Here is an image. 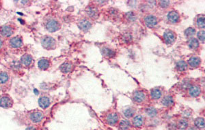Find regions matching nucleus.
Returning <instances> with one entry per match:
<instances>
[{
  "instance_id": "nucleus-1",
  "label": "nucleus",
  "mask_w": 205,
  "mask_h": 130,
  "mask_svg": "<svg viewBox=\"0 0 205 130\" xmlns=\"http://www.w3.org/2000/svg\"><path fill=\"white\" fill-rule=\"evenodd\" d=\"M41 44L42 47L46 50H52L55 48L56 41L52 37L45 35L42 38Z\"/></svg>"
},
{
  "instance_id": "nucleus-2",
  "label": "nucleus",
  "mask_w": 205,
  "mask_h": 130,
  "mask_svg": "<svg viewBox=\"0 0 205 130\" xmlns=\"http://www.w3.org/2000/svg\"><path fill=\"white\" fill-rule=\"evenodd\" d=\"M45 27L49 32H55L60 29V24L55 19H49L48 21H47Z\"/></svg>"
},
{
  "instance_id": "nucleus-3",
  "label": "nucleus",
  "mask_w": 205,
  "mask_h": 130,
  "mask_svg": "<svg viewBox=\"0 0 205 130\" xmlns=\"http://www.w3.org/2000/svg\"><path fill=\"white\" fill-rule=\"evenodd\" d=\"M15 33L14 27H12L9 25H5L0 27V35L1 36L8 38L10 37Z\"/></svg>"
},
{
  "instance_id": "nucleus-4",
  "label": "nucleus",
  "mask_w": 205,
  "mask_h": 130,
  "mask_svg": "<svg viewBox=\"0 0 205 130\" xmlns=\"http://www.w3.org/2000/svg\"><path fill=\"white\" fill-rule=\"evenodd\" d=\"M13 101L10 96L8 95H4L0 98V106L4 108H9L12 107Z\"/></svg>"
},
{
  "instance_id": "nucleus-5",
  "label": "nucleus",
  "mask_w": 205,
  "mask_h": 130,
  "mask_svg": "<svg viewBox=\"0 0 205 130\" xmlns=\"http://www.w3.org/2000/svg\"><path fill=\"white\" fill-rule=\"evenodd\" d=\"M9 46L12 48H19L23 46V39L19 36L13 37L9 40Z\"/></svg>"
},
{
  "instance_id": "nucleus-6",
  "label": "nucleus",
  "mask_w": 205,
  "mask_h": 130,
  "mask_svg": "<svg viewBox=\"0 0 205 130\" xmlns=\"http://www.w3.org/2000/svg\"><path fill=\"white\" fill-rule=\"evenodd\" d=\"M176 38H177L176 33L173 32L172 31L168 30L163 33L164 41L168 44H172L174 43L176 40Z\"/></svg>"
},
{
  "instance_id": "nucleus-7",
  "label": "nucleus",
  "mask_w": 205,
  "mask_h": 130,
  "mask_svg": "<svg viewBox=\"0 0 205 130\" xmlns=\"http://www.w3.org/2000/svg\"><path fill=\"white\" fill-rule=\"evenodd\" d=\"M21 63L26 68H29L34 64V59L29 54H25L21 57Z\"/></svg>"
},
{
  "instance_id": "nucleus-8",
  "label": "nucleus",
  "mask_w": 205,
  "mask_h": 130,
  "mask_svg": "<svg viewBox=\"0 0 205 130\" xmlns=\"http://www.w3.org/2000/svg\"><path fill=\"white\" fill-rule=\"evenodd\" d=\"M44 118V114L41 111H35L30 116V120L33 123H40Z\"/></svg>"
},
{
  "instance_id": "nucleus-9",
  "label": "nucleus",
  "mask_w": 205,
  "mask_h": 130,
  "mask_svg": "<svg viewBox=\"0 0 205 130\" xmlns=\"http://www.w3.org/2000/svg\"><path fill=\"white\" fill-rule=\"evenodd\" d=\"M144 23L146 27L149 28L154 27L157 24V18L153 15H148L145 17Z\"/></svg>"
},
{
  "instance_id": "nucleus-10",
  "label": "nucleus",
  "mask_w": 205,
  "mask_h": 130,
  "mask_svg": "<svg viewBox=\"0 0 205 130\" xmlns=\"http://www.w3.org/2000/svg\"><path fill=\"white\" fill-rule=\"evenodd\" d=\"M50 65V61L48 59H46V58L40 59L38 62V67L40 70H47L49 68Z\"/></svg>"
},
{
  "instance_id": "nucleus-11",
  "label": "nucleus",
  "mask_w": 205,
  "mask_h": 130,
  "mask_svg": "<svg viewBox=\"0 0 205 130\" xmlns=\"http://www.w3.org/2000/svg\"><path fill=\"white\" fill-rule=\"evenodd\" d=\"M86 12L87 14L88 15V17L93 19H97L98 17V10L96 7H94V6H89V7L86 9Z\"/></svg>"
},
{
  "instance_id": "nucleus-12",
  "label": "nucleus",
  "mask_w": 205,
  "mask_h": 130,
  "mask_svg": "<svg viewBox=\"0 0 205 130\" xmlns=\"http://www.w3.org/2000/svg\"><path fill=\"white\" fill-rule=\"evenodd\" d=\"M50 99L48 97H46V96H42L38 100V104H39L40 107L44 109L47 108L50 105Z\"/></svg>"
},
{
  "instance_id": "nucleus-13",
  "label": "nucleus",
  "mask_w": 205,
  "mask_h": 130,
  "mask_svg": "<svg viewBox=\"0 0 205 130\" xmlns=\"http://www.w3.org/2000/svg\"><path fill=\"white\" fill-rule=\"evenodd\" d=\"M180 17L179 13L176 11H171L168 13V21L172 23H178L179 21Z\"/></svg>"
},
{
  "instance_id": "nucleus-14",
  "label": "nucleus",
  "mask_w": 205,
  "mask_h": 130,
  "mask_svg": "<svg viewBox=\"0 0 205 130\" xmlns=\"http://www.w3.org/2000/svg\"><path fill=\"white\" fill-rule=\"evenodd\" d=\"M92 23L87 19H82L79 23V27L83 31H88L91 28Z\"/></svg>"
},
{
  "instance_id": "nucleus-15",
  "label": "nucleus",
  "mask_w": 205,
  "mask_h": 130,
  "mask_svg": "<svg viewBox=\"0 0 205 130\" xmlns=\"http://www.w3.org/2000/svg\"><path fill=\"white\" fill-rule=\"evenodd\" d=\"M10 76L6 72H0V85H5L8 83Z\"/></svg>"
},
{
  "instance_id": "nucleus-16",
  "label": "nucleus",
  "mask_w": 205,
  "mask_h": 130,
  "mask_svg": "<svg viewBox=\"0 0 205 130\" xmlns=\"http://www.w3.org/2000/svg\"><path fill=\"white\" fill-rule=\"evenodd\" d=\"M200 93H201V89H200L199 86H197V85H193V86L191 87L190 89V91H189V93H190V95L191 97H198V95H200Z\"/></svg>"
},
{
  "instance_id": "nucleus-17",
  "label": "nucleus",
  "mask_w": 205,
  "mask_h": 130,
  "mask_svg": "<svg viewBox=\"0 0 205 130\" xmlns=\"http://www.w3.org/2000/svg\"><path fill=\"white\" fill-rule=\"evenodd\" d=\"M107 122L108 124L111 125H114L118 120V116L116 113H112L107 116Z\"/></svg>"
},
{
  "instance_id": "nucleus-18",
  "label": "nucleus",
  "mask_w": 205,
  "mask_h": 130,
  "mask_svg": "<svg viewBox=\"0 0 205 130\" xmlns=\"http://www.w3.org/2000/svg\"><path fill=\"white\" fill-rule=\"evenodd\" d=\"M145 94L142 91H136L134 95V99L136 102H142L145 100Z\"/></svg>"
},
{
  "instance_id": "nucleus-19",
  "label": "nucleus",
  "mask_w": 205,
  "mask_h": 130,
  "mask_svg": "<svg viewBox=\"0 0 205 130\" xmlns=\"http://www.w3.org/2000/svg\"><path fill=\"white\" fill-rule=\"evenodd\" d=\"M60 70L64 73H68L73 69V65L70 62H65L60 66Z\"/></svg>"
},
{
  "instance_id": "nucleus-20",
  "label": "nucleus",
  "mask_w": 205,
  "mask_h": 130,
  "mask_svg": "<svg viewBox=\"0 0 205 130\" xmlns=\"http://www.w3.org/2000/svg\"><path fill=\"white\" fill-rule=\"evenodd\" d=\"M189 65L191 67H192V68H196V67H198L200 66V63H201V60L199 57H191L189 60Z\"/></svg>"
},
{
  "instance_id": "nucleus-21",
  "label": "nucleus",
  "mask_w": 205,
  "mask_h": 130,
  "mask_svg": "<svg viewBox=\"0 0 205 130\" xmlns=\"http://www.w3.org/2000/svg\"><path fill=\"white\" fill-rule=\"evenodd\" d=\"M101 52L102 54L105 57H112L115 55V52L112 50V49L109 48H107V47H104L101 49Z\"/></svg>"
},
{
  "instance_id": "nucleus-22",
  "label": "nucleus",
  "mask_w": 205,
  "mask_h": 130,
  "mask_svg": "<svg viewBox=\"0 0 205 130\" xmlns=\"http://www.w3.org/2000/svg\"><path fill=\"white\" fill-rule=\"evenodd\" d=\"M150 95H151V97L152 99L157 100V99H159V98L161 97L162 92L159 89H154L151 91Z\"/></svg>"
},
{
  "instance_id": "nucleus-23",
  "label": "nucleus",
  "mask_w": 205,
  "mask_h": 130,
  "mask_svg": "<svg viewBox=\"0 0 205 130\" xmlns=\"http://www.w3.org/2000/svg\"><path fill=\"white\" fill-rule=\"evenodd\" d=\"M162 104L166 106H170L174 104V100L171 96H166L162 100Z\"/></svg>"
},
{
  "instance_id": "nucleus-24",
  "label": "nucleus",
  "mask_w": 205,
  "mask_h": 130,
  "mask_svg": "<svg viewBox=\"0 0 205 130\" xmlns=\"http://www.w3.org/2000/svg\"><path fill=\"white\" fill-rule=\"evenodd\" d=\"M143 122H144V120H143V117L140 115H137L136 116V117L134 118V125L135 127H141L142 125H143Z\"/></svg>"
},
{
  "instance_id": "nucleus-25",
  "label": "nucleus",
  "mask_w": 205,
  "mask_h": 130,
  "mask_svg": "<svg viewBox=\"0 0 205 130\" xmlns=\"http://www.w3.org/2000/svg\"><path fill=\"white\" fill-rule=\"evenodd\" d=\"M187 68V65L186 62H185L183 61H180L177 64V69L179 71H185Z\"/></svg>"
},
{
  "instance_id": "nucleus-26",
  "label": "nucleus",
  "mask_w": 205,
  "mask_h": 130,
  "mask_svg": "<svg viewBox=\"0 0 205 130\" xmlns=\"http://www.w3.org/2000/svg\"><path fill=\"white\" fill-rule=\"evenodd\" d=\"M189 47L191 49H196L199 46V43H198V40L196 38H191L190 41L188 42Z\"/></svg>"
},
{
  "instance_id": "nucleus-27",
  "label": "nucleus",
  "mask_w": 205,
  "mask_h": 130,
  "mask_svg": "<svg viewBox=\"0 0 205 130\" xmlns=\"http://www.w3.org/2000/svg\"><path fill=\"white\" fill-rule=\"evenodd\" d=\"M195 125L196 126L198 127V128H204V120L203 118H198L195 121Z\"/></svg>"
},
{
  "instance_id": "nucleus-28",
  "label": "nucleus",
  "mask_w": 205,
  "mask_h": 130,
  "mask_svg": "<svg viewBox=\"0 0 205 130\" xmlns=\"http://www.w3.org/2000/svg\"><path fill=\"white\" fill-rule=\"evenodd\" d=\"M130 126V123L128 121H122L119 124V127L121 130H127Z\"/></svg>"
},
{
  "instance_id": "nucleus-29",
  "label": "nucleus",
  "mask_w": 205,
  "mask_h": 130,
  "mask_svg": "<svg viewBox=\"0 0 205 130\" xmlns=\"http://www.w3.org/2000/svg\"><path fill=\"white\" fill-rule=\"evenodd\" d=\"M195 33H196L195 29H193V27H190V28L187 29L185 31V36H187V38H191L195 34Z\"/></svg>"
},
{
  "instance_id": "nucleus-30",
  "label": "nucleus",
  "mask_w": 205,
  "mask_h": 130,
  "mask_svg": "<svg viewBox=\"0 0 205 130\" xmlns=\"http://www.w3.org/2000/svg\"><path fill=\"white\" fill-rule=\"evenodd\" d=\"M146 114L148 116H156L157 115V110L154 108H148L146 109Z\"/></svg>"
},
{
  "instance_id": "nucleus-31",
  "label": "nucleus",
  "mask_w": 205,
  "mask_h": 130,
  "mask_svg": "<svg viewBox=\"0 0 205 130\" xmlns=\"http://www.w3.org/2000/svg\"><path fill=\"white\" fill-rule=\"evenodd\" d=\"M196 25L199 28H204V17H200L198 18L196 21Z\"/></svg>"
},
{
  "instance_id": "nucleus-32",
  "label": "nucleus",
  "mask_w": 205,
  "mask_h": 130,
  "mask_svg": "<svg viewBox=\"0 0 205 130\" xmlns=\"http://www.w3.org/2000/svg\"><path fill=\"white\" fill-rule=\"evenodd\" d=\"M179 128L181 129H186V127L188 126V122L185 119H182L181 121H180L179 123Z\"/></svg>"
},
{
  "instance_id": "nucleus-33",
  "label": "nucleus",
  "mask_w": 205,
  "mask_h": 130,
  "mask_svg": "<svg viewBox=\"0 0 205 130\" xmlns=\"http://www.w3.org/2000/svg\"><path fill=\"white\" fill-rule=\"evenodd\" d=\"M126 16H127V18L130 21H135V20L136 19V15L135 14V13L134 12H128L127 14H126Z\"/></svg>"
},
{
  "instance_id": "nucleus-34",
  "label": "nucleus",
  "mask_w": 205,
  "mask_h": 130,
  "mask_svg": "<svg viewBox=\"0 0 205 130\" xmlns=\"http://www.w3.org/2000/svg\"><path fill=\"white\" fill-rule=\"evenodd\" d=\"M134 114V110L132 108H129L127 109L124 112V115L126 116V117L129 118L131 116H132Z\"/></svg>"
},
{
  "instance_id": "nucleus-35",
  "label": "nucleus",
  "mask_w": 205,
  "mask_h": 130,
  "mask_svg": "<svg viewBox=\"0 0 205 130\" xmlns=\"http://www.w3.org/2000/svg\"><path fill=\"white\" fill-rule=\"evenodd\" d=\"M198 38L200 41L204 43V31H200L198 33Z\"/></svg>"
},
{
  "instance_id": "nucleus-36",
  "label": "nucleus",
  "mask_w": 205,
  "mask_h": 130,
  "mask_svg": "<svg viewBox=\"0 0 205 130\" xmlns=\"http://www.w3.org/2000/svg\"><path fill=\"white\" fill-rule=\"evenodd\" d=\"M159 4H160V6H161V7L163 8H166L170 6V2L169 1H159Z\"/></svg>"
},
{
  "instance_id": "nucleus-37",
  "label": "nucleus",
  "mask_w": 205,
  "mask_h": 130,
  "mask_svg": "<svg viewBox=\"0 0 205 130\" xmlns=\"http://www.w3.org/2000/svg\"><path fill=\"white\" fill-rule=\"evenodd\" d=\"M15 2L17 4H21V5H22V6H27L29 3H30V1H17Z\"/></svg>"
},
{
  "instance_id": "nucleus-38",
  "label": "nucleus",
  "mask_w": 205,
  "mask_h": 130,
  "mask_svg": "<svg viewBox=\"0 0 205 130\" xmlns=\"http://www.w3.org/2000/svg\"><path fill=\"white\" fill-rule=\"evenodd\" d=\"M26 130H36L34 127H29Z\"/></svg>"
},
{
  "instance_id": "nucleus-39",
  "label": "nucleus",
  "mask_w": 205,
  "mask_h": 130,
  "mask_svg": "<svg viewBox=\"0 0 205 130\" xmlns=\"http://www.w3.org/2000/svg\"><path fill=\"white\" fill-rule=\"evenodd\" d=\"M2 46H3V40L1 38H0V48H1Z\"/></svg>"
},
{
  "instance_id": "nucleus-40",
  "label": "nucleus",
  "mask_w": 205,
  "mask_h": 130,
  "mask_svg": "<svg viewBox=\"0 0 205 130\" xmlns=\"http://www.w3.org/2000/svg\"><path fill=\"white\" fill-rule=\"evenodd\" d=\"M187 130H197V129L194 128V127H190V128L187 129Z\"/></svg>"
}]
</instances>
